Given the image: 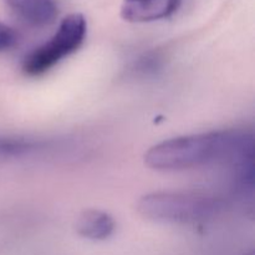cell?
<instances>
[{
	"instance_id": "obj_8",
	"label": "cell",
	"mask_w": 255,
	"mask_h": 255,
	"mask_svg": "<svg viewBox=\"0 0 255 255\" xmlns=\"http://www.w3.org/2000/svg\"><path fill=\"white\" fill-rule=\"evenodd\" d=\"M17 42V34L12 27L0 21V51L11 49Z\"/></svg>"
},
{
	"instance_id": "obj_5",
	"label": "cell",
	"mask_w": 255,
	"mask_h": 255,
	"mask_svg": "<svg viewBox=\"0 0 255 255\" xmlns=\"http://www.w3.org/2000/svg\"><path fill=\"white\" fill-rule=\"evenodd\" d=\"M75 228L79 236L89 241L100 242L114 234L116 223L114 217L100 209H86L76 219Z\"/></svg>"
},
{
	"instance_id": "obj_1",
	"label": "cell",
	"mask_w": 255,
	"mask_h": 255,
	"mask_svg": "<svg viewBox=\"0 0 255 255\" xmlns=\"http://www.w3.org/2000/svg\"><path fill=\"white\" fill-rule=\"evenodd\" d=\"M254 136L241 129H223L164 139L144 153V164L163 172L211 164H228L242 178L253 181Z\"/></svg>"
},
{
	"instance_id": "obj_4",
	"label": "cell",
	"mask_w": 255,
	"mask_h": 255,
	"mask_svg": "<svg viewBox=\"0 0 255 255\" xmlns=\"http://www.w3.org/2000/svg\"><path fill=\"white\" fill-rule=\"evenodd\" d=\"M182 0H124L120 14L125 21L133 24L159 21L172 16Z\"/></svg>"
},
{
	"instance_id": "obj_3",
	"label": "cell",
	"mask_w": 255,
	"mask_h": 255,
	"mask_svg": "<svg viewBox=\"0 0 255 255\" xmlns=\"http://www.w3.org/2000/svg\"><path fill=\"white\" fill-rule=\"evenodd\" d=\"M87 21L80 12H74L60 21L56 31L44 44L32 50L22 61V72L27 76H41L65 57L76 52L84 44Z\"/></svg>"
},
{
	"instance_id": "obj_7",
	"label": "cell",
	"mask_w": 255,
	"mask_h": 255,
	"mask_svg": "<svg viewBox=\"0 0 255 255\" xmlns=\"http://www.w3.org/2000/svg\"><path fill=\"white\" fill-rule=\"evenodd\" d=\"M34 149V144L29 141L0 137V157L20 156Z\"/></svg>"
},
{
	"instance_id": "obj_2",
	"label": "cell",
	"mask_w": 255,
	"mask_h": 255,
	"mask_svg": "<svg viewBox=\"0 0 255 255\" xmlns=\"http://www.w3.org/2000/svg\"><path fill=\"white\" fill-rule=\"evenodd\" d=\"M223 207L218 197L191 191L152 192L137 202L143 218L163 224L202 223L216 217Z\"/></svg>"
},
{
	"instance_id": "obj_6",
	"label": "cell",
	"mask_w": 255,
	"mask_h": 255,
	"mask_svg": "<svg viewBox=\"0 0 255 255\" xmlns=\"http://www.w3.org/2000/svg\"><path fill=\"white\" fill-rule=\"evenodd\" d=\"M10 9L32 26H46L55 20L57 5L55 0H5Z\"/></svg>"
}]
</instances>
